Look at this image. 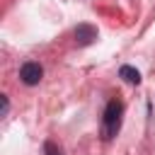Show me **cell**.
Masks as SVG:
<instances>
[{"instance_id": "obj_1", "label": "cell", "mask_w": 155, "mask_h": 155, "mask_svg": "<svg viewBox=\"0 0 155 155\" xmlns=\"http://www.w3.org/2000/svg\"><path fill=\"white\" fill-rule=\"evenodd\" d=\"M121 116H124V104L121 99H109L104 107V116H102V138L109 140L119 133L121 128Z\"/></svg>"}, {"instance_id": "obj_2", "label": "cell", "mask_w": 155, "mask_h": 155, "mask_svg": "<svg viewBox=\"0 0 155 155\" xmlns=\"http://www.w3.org/2000/svg\"><path fill=\"white\" fill-rule=\"evenodd\" d=\"M41 75H44V68H41L39 63H34V61H29V63H24V65L19 68V80H22L24 85H39Z\"/></svg>"}, {"instance_id": "obj_3", "label": "cell", "mask_w": 155, "mask_h": 155, "mask_svg": "<svg viewBox=\"0 0 155 155\" xmlns=\"http://www.w3.org/2000/svg\"><path fill=\"white\" fill-rule=\"evenodd\" d=\"M97 39V29L92 27V24H78V29H75V41L80 44V46H87V44H92Z\"/></svg>"}, {"instance_id": "obj_4", "label": "cell", "mask_w": 155, "mask_h": 155, "mask_svg": "<svg viewBox=\"0 0 155 155\" xmlns=\"http://www.w3.org/2000/svg\"><path fill=\"white\" fill-rule=\"evenodd\" d=\"M119 75H121L126 82H131V85H138V82H140V73H138L136 68H131V65H121Z\"/></svg>"}, {"instance_id": "obj_5", "label": "cell", "mask_w": 155, "mask_h": 155, "mask_svg": "<svg viewBox=\"0 0 155 155\" xmlns=\"http://www.w3.org/2000/svg\"><path fill=\"white\" fill-rule=\"evenodd\" d=\"M44 153H46V155H63L61 148H58L53 140H46V143H44Z\"/></svg>"}, {"instance_id": "obj_6", "label": "cell", "mask_w": 155, "mask_h": 155, "mask_svg": "<svg viewBox=\"0 0 155 155\" xmlns=\"http://www.w3.org/2000/svg\"><path fill=\"white\" fill-rule=\"evenodd\" d=\"M7 109H10V102H7V97H5V94H2V116H5V114H7Z\"/></svg>"}]
</instances>
